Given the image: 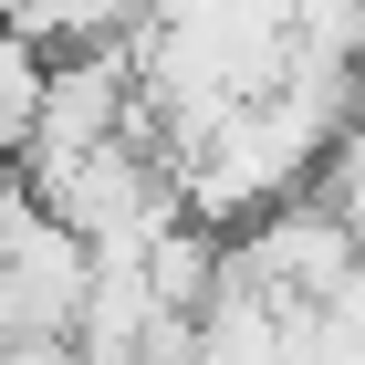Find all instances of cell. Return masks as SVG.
<instances>
[{
  "label": "cell",
  "mask_w": 365,
  "mask_h": 365,
  "mask_svg": "<svg viewBox=\"0 0 365 365\" xmlns=\"http://www.w3.org/2000/svg\"><path fill=\"white\" fill-rule=\"evenodd\" d=\"M0 21L21 42H42V53H94V42H125L146 21V0H11Z\"/></svg>",
  "instance_id": "cell-1"
}]
</instances>
